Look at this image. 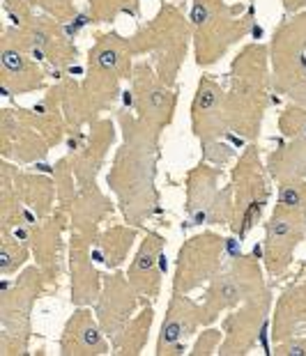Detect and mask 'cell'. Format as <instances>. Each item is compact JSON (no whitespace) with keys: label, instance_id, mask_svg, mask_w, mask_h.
Returning <instances> with one entry per match:
<instances>
[{"label":"cell","instance_id":"6da1fadb","mask_svg":"<svg viewBox=\"0 0 306 356\" xmlns=\"http://www.w3.org/2000/svg\"><path fill=\"white\" fill-rule=\"evenodd\" d=\"M120 127V145L106 172V186L118 202L125 223L143 228L162 214V193L157 188V165L162 156V131L129 108H116Z\"/></svg>","mask_w":306,"mask_h":356},{"label":"cell","instance_id":"7a4b0ae2","mask_svg":"<svg viewBox=\"0 0 306 356\" xmlns=\"http://www.w3.org/2000/svg\"><path fill=\"white\" fill-rule=\"evenodd\" d=\"M270 44L249 42L235 53L228 70L224 108L228 129L240 145L256 143L265 113L274 104Z\"/></svg>","mask_w":306,"mask_h":356},{"label":"cell","instance_id":"3957f363","mask_svg":"<svg viewBox=\"0 0 306 356\" xmlns=\"http://www.w3.org/2000/svg\"><path fill=\"white\" fill-rule=\"evenodd\" d=\"M5 24L0 35L10 37L19 49L44 65L51 79L70 76L79 65V47L63 24L35 10L28 0H5Z\"/></svg>","mask_w":306,"mask_h":356},{"label":"cell","instance_id":"277c9868","mask_svg":"<svg viewBox=\"0 0 306 356\" xmlns=\"http://www.w3.org/2000/svg\"><path fill=\"white\" fill-rule=\"evenodd\" d=\"M191 49L201 70H210L228 56L235 44L260 35L254 3L226 0H191Z\"/></svg>","mask_w":306,"mask_h":356},{"label":"cell","instance_id":"5b68a950","mask_svg":"<svg viewBox=\"0 0 306 356\" xmlns=\"http://www.w3.org/2000/svg\"><path fill=\"white\" fill-rule=\"evenodd\" d=\"M189 47V17L175 3H162L155 17L139 24L129 35V49H132L134 58L139 60L150 56V63L155 65L159 79L171 88H178V76L187 60Z\"/></svg>","mask_w":306,"mask_h":356},{"label":"cell","instance_id":"8992f818","mask_svg":"<svg viewBox=\"0 0 306 356\" xmlns=\"http://www.w3.org/2000/svg\"><path fill=\"white\" fill-rule=\"evenodd\" d=\"M47 292H58V287L47 274L28 264L17 276L0 280V354L24 356L33 340V308Z\"/></svg>","mask_w":306,"mask_h":356},{"label":"cell","instance_id":"52a82bcc","mask_svg":"<svg viewBox=\"0 0 306 356\" xmlns=\"http://www.w3.org/2000/svg\"><path fill=\"white\" fill-rule=\"evenodd\" d=\"M267 290H272V285L267 283L260 248L256 246L251 253L233 251L219 274L205 285L201 299L205 310V327L214 324L228 310L258 297V294H265Z\"/></svg>","mask_w":306,"mask_h":356},{"label":"cell","instance_id":"ba28073f","mask_svg":"<svg viewBox=\"0 0 306 356\" xmlns=\"http://www.w3.org/2000/svg\"><path fill=\"white\" fill-rule=\"evenodd\" d=\"M233 188V218L228 230L235 239L244 241L263 221L272 198V177L265 168L263 149L258 143H249L237 154L231 168Z\"/></svg>","mask_w":306,"mask_h":356},{"label":"cell","instance_id":"9c48e42d","mask_svg":"<svg viewBox=\"0 0 306 356\" xmlns=\"http://www.w3.org/2000/svg\"><path fill=\"white\" fill-rule=\"evenodd\" d=\"M224 97L226 88L212 74H203L198 79L189 108L191 131L201 143V159L217 168H226L228 163L235 161L237 149H240V143L233 138L231 129H228Z\"/></svg>","mask_w":306,"mask_h":356},{"label":"cell","instance_id":"30bf717a","mask_svg":"<svg viewBox=\"0 0 306 356\" xmlns=\"http://www.w3.org/2000/svg\"><path fill=\"white\" fill-rule=\"evenodd\" d=\"M240 239H226L217 230H203L182 241L175 257L171 292L191 294L210 283L224 267L226 257L237 251Z\"/></svg>","mask_w":306,"mask_h":356},{"label":"cell","instance_id":"8fae6325","mask_svg":"<svg viewBox=\"0 0 306 356\" xmlns=\"http://www.w3.org/2000/svg\"><path fill=\"white\" fill-rule=\"evenodd\" d=\"M224 168L208 161H198L185 175V221L182 228H201V225H226L233 218V188H221Z\"/></svg>","mask_w":306,"mask_h":356},{"label":"cell","instance_id":"7c38bea8","mask_svg":"<svg viewBox=\"0 0 306 356\" xmlns=\"http://www.w3.org/2000/svg\"><path fill=\"white\" fill-rule=\"evenodd\" d=\"M263 230L265 237L260 244V257H263L265 274L274 283H279L288 276L295 262V251L306 239V211L277 202L263 223Z\"/></svg>","mask_w":306,"mask_h":356},{"label":"cell","instance_id":"4fadbf2b","mask_svg":"<svg viewBox=\"0 0 306 356\" xmlns=\"http://www.w3.org/2000/svg\"><path fill=\"white\" fill-rule=\"evenodd\" d=\"M272 90L286 97L306 79V12L290 14L274 28L270 40Z\"/></svg>","mask_w":306,"mask_h":356},{"label":"cell","instance_id":"5bb4252c","mask_svg":"<svg viewBox=\"0 0 306 356\" xmlns=\"http://www.w3.org/2000/svg\"><path fill=\"white\" fill-rule=\"evenodd\" d=\"M129 83H132V90L125 92L127 106H132L136 118L143 120L145 124L155 127L164 134V129L171 127L175 120L180 90L166 86L155 72V65L145 58H139L134 63Z\"/></svg>","mask_w":306,"mask_h":356},{"label":"cell","instance_id":"9a60e30c","mask_svg":"<svg viewBox=\"0 0 306 356\" xmlns=\"http://www.w3.org/2000/svg\"><path fill=\"white\" fill-rule=\"evenodd\" d=\"M274 294L267 290L265 294L244 301L237 308L228 310L221 320L224 340L219 345L221 356H247L260 345L265 336L267 322L272 317Z\"/></svg>","mask_w":306,"mask_h":356},{"label":"cell","instance_id":"2e32d148","mask_svg":"<svg viewBox=\"0 0 306 356\" xmlns=\"http://www.w3.org/2000/svg\"><path fill=\"white\" fill-rule=\"evenodd\" d=\"M49 152L51 145L33 122L28 108L7 106L0 111V156L17 165H37Z\"/></svg>","mask_w":306,"mask_h":356},{"label":"cell","instance_id":"e0dca14e","mask_svg":"<svg viewBox=\"0 0 306 356\" xmlns=\"http://www.w3.org/2000/svg\"><path fill=\"white\" fill-rule=\"evenodd\" d=\"M205 327V310L201 301H194L189 294L171 292L166 315L157 333L155 354L157 356H178L189 354V340Z\"/></svg>","mask_w":306,"mask_h":356},{"label":"cell","instance_id":"ac0fdd59","mask_svg":"<svg viewBox=\"0 0 306 356\" xmlns=\"http://www.w3.org/2000/svg\"><path fill=\"white\" fill-rule=\"evenodd\" d=\"M67 228H70V211L56 207L51 216L35 223L33 230H30L33 260L58 290H60V278L65 274L67 251H70V239L65 241Z\"/></svg>","mask_w":306,"mask_h":356},{"label":"cell","instance_id":"d6986e66","mask_svg":"<svg viewBox=\"0 0 306 356\" xmlns=\"http://www.w3.org/2000/svg\"><path fill=\"white\" fill-rule=\"evenodd\" d=\"M145 299L134 290V285L129 283L125 271L113 269L109 274H104L102 294L95 301V315L99 324H102L104 333L109 338L116 336L118 331L125 329V324L139 313Z\"/></svg>","mask_w":306,"mask_h":356},{"label":"cell","instance_id":"ffe728a7","mask_svg":"<svg viewBox=\"0 0 306 356\" xmlns=\"http://www.w3.org/2000/svg\"><path fill=\"white\" fill-rule=\"evenodd\" d=\"M49 72L33 56L19 49L10 37L0 35V92L7 99L49 90Z\"/></svg>","mask_w":306,"mask_h":356},{"label":"cell","instance_id":"44dd1931","mask_svg":"<svg viewBox=\"0 0 306 356\" xmlns=\"http://www.w3.org/2000/svg\"><path fill=\"white\" fill-rule=\"evenodd\" d=\"M164 253H166V237L159 230H145L143 237L136 246L134 257L129 260L127 267V278L129 283L134 285V290L141 294L145 301H155L162 294V285H164V271H166V262H164Z\"/></svg>","mask_w":306,"mask_h":356},{"label":"cell","instance_id":"7402d4cb","mask_svg":"<svg viewBox=\"0 0 306 356\" xmlns=\"http://www.w3.org/2000/svg\"><path fill=\"white\" fill-rule=\"evenodd\" d=\"M118 129L120 127L116 120H111L106 115L99 118L86 129V138H83L81 147L74 149V152H67L79 186L97 181L106 159H109L111 147L116 145V140H118V134H120Z\"/></svg>","mask_w":306,"mask_h":356},{"label":"cell","instance_id":"603a6c76","mask_svg":"<svg viewBox=\"0 0 306 356\" xmlns=\"http://www.w3.org/2000/svg\"><path fill=\"white\" fill-rule=\"evenodd\" d=\"M67 269H70V294L72 306H95L102 294L104 274H99L93 244L79 232H70V251H67Z\"/></svg>","mask_w":306,"mask_h":356},{"label":"cell","instance_id":"cb8c5ba5","mask_svg":"<svg viewBox=\"0 0 306 356\" xmlns=\"http://www.w3.org/2000/svg\"><path fill=\"white\" fill-rule=\"evenodd\" d=\"M58 354L63 356H102L111 354V338L99 324L93 306H74L58 340Z\"/></svg>","mask_w":306,"mask_h":356},{"label":"cell","instance_id":"d4e9b609","mask_svg":"<svg viewBox=\"0 0 306 356\" xmlns=\"http://www.w3.org/2000/svg\"><path fill=\"white\" fill-rule=\"evenodd\" d=\"M0 170L10 175L14 191H17L21 202L26 204V209L37 221H44V218L53 214V209L58 207V193H56V181H53L51 170L49 172L24 170V168H19L17 163L7 161V159H3Z\"/></svg>","mask_w":306,"mask_h":356},{"label":"cell","instance_id":"484cf974","mask_svg":"<svg viewBox=\"0 0 306 356\" xmlns=\"http://www.w3.org/2000/svg\"><path fill=\"white\" fill-rule=\"evenodd\" d=\"M118 202L111 200L97 181L86 186H79V193L70 207V230L79 232L81 237H86L90 244H95L102 225L116 214Z\"/></svg>","mask_w":306,"mask_h":356},{"label":"cell","instance_id":"4316f807","mask_svg":"<svg viewBox=\"0 0 306 356\" xmlns=\"http://www.w3.org/2000/svg\"><path fill=\"white\" fill-rule=\"evenodd\" d=\"M270 331L272 345L306 333V278H295L277 297L272 306Z\"/></svg>","mask_w":306,"mask_h":356},{"label":"cell","instance_id":"83f0119b","mask_svg":"<svg viewBox=\"0 0 306 356\" xmlns=\"http://www.w3.org/2000/svg\"><path fill=\"white\" fill-rule=\"evenodd\" d=\"M141 237V228L129 223H116L109 225L99 232V237L93 244V255L95 262L102 264L104 269H120L122 264L129 260V253L136 246V241Z\"/></svg>","mask_w":306,"mask_h":356},{"label":"cell","instance_id":"f1b7e54d","mask_svg":"<svg viewBox=\"0 0 306 356\" xmlns=\"http://www.w3.org/2000/svg\"><path fill=\"white\" fill-rule=\"evenodd\" d=\"M265 168L274 184L306 179V138H286L265 156Z\"/></svg>","mask_w":306,"mask_h":356},{"label":"cell","instance_id":"f546056e","mask_svg":"<svg viewBox=\"0 0 306 356\" xmlns=\"http://www.w3.org/2000/svg\"><path fill=\"white\" fill-rule=\"evenodd\" d=\"M152 322H155V306H152V301H145L139 313L125 324V329L118 331L111 338V354L118 356L143 354L152 331Z\"/></svg>","mask_w":306,"mask_h":356},{"label":"cell","instance_id":"4dcf8cb0","mask_svg":"<svg viewBox=\"0 0 306 356\" xmlns=\"http://www.w3.org/2000/svg\"><path fill=\"white\" fill-rule=\"evenodd\" d=\"M86 17L93 26L113 24L120 17L141 19V0H88Z\"/></svg>","mask_w":306,"mask_h":356},{"label":"cell","instance_id":"1f68e13d","mask_svg":"<svg viewBox=\"0 0 306 356\" xmlns=\"http://www.w3.org/2000/svg\"><path fill=\"white\" fill-rule=\"evenodd\" d=\"M33 251L30 241L14 237V234H0V276H17L21 269L28 267Z\"/></svg>","mask_w":306,"mask_h":356},{"label":"cell","instance_id":"d6a6232c","mask_svg":"<svg viewBox=\"0 0 306 356\" xmlns=\"http://www.w3.org/2000/svg\"><path fill=\"white\" fill-rule=\"evenodd\" d=\"M51 175L53 181H56V193H58V207L70 211L72 202L79 193V181H76V175L72 170L70 156H60L56 163L51 165Z\"/></svg>","mask_w":306,"mask_h":356},{"label":"cell","instance_id":"836d02e7","mask_svg":"<svg viewBox=\"0 0 306 356\" xmlns=\"http://www.w3.org/2000/svg\"><path fill=\"white\" fill-rule=\"evenodd\" d=\"M28 3L33 5L35 10H40L42 14L56 19L58 24H63L70 35H72L74 24L81 17L79 7H76V0H28Z\"/></svg>","mask_w":306,"mask_h":356},{"label":"cell","instance_id":"e575fe53","mask_svg":"<svg viewBox=\"0 0 306 356\" xmlns=\"http://www.w3.org/2000/svg\"><path fill=\"white\" fill-rule=\"evenodd\" d=\"M281 138H306V108L286 104L277 118Z\"/></svg>","mask_w":306,"mask_h":356},{"label":"cell","instance_id":"d590c367","mask_svg":"<svg viewBox=\"0 0 306 356\" xmlns=\"http://www.w3.org/2000/svg\"><path fill=\"white\" fill-rule=\"evenodd\" d=\"M277 202L306 211V179H290L277 184Z\"/></svg>","mask_w":306,"mask_h":356},{"label":"cell","instance_id":"8d00e7d4","mask_svg":"<svg viewBox=\"0 0 306 356\" xmlns=\"http://www.w3.org/2000/svg\"><path fill=\"white\" fill-rule=\"evenodd\" d=\"M224 340V329H217L214 324L210 327H203L201 333H196V340L191 343V356H212V354H219V345Z\"/></svg>","mask_w":306,"mask_h":356},{"label":"cell","instance_id":"74e56055","mask_svg":"<svg viewBox=\"0 0 306 356\" xmlns=\"http://www.w3.org/2000/svg\"><path fill=\"white\" fill-rule=\"evenodd\" d=\"M274 356H306V333L304 336L288 338L283 343H274L272 352Z\"/></svg>","mask_w":306,"mask_h":356},{"label":"cell","instance_id":"f35d334b","mask_svg":"<svg viewBox=\"0 0 306 356\" xmlns=\"http://www.w3.org/2000/svg\"><path fill=\"white\" fill-rule=\"evenodd\" d=\"M286 99L290 104H297V106H302V108H306V79L302 83H297V86L290 90V92L286 95Z\"/></svg>","mask_w":306,"mask_h":356},{"label":"cell","instance_id":"ab89813d","mask_svg":"<svg viewBox=\"0 0 306 356\" xmlns=\"http://www.w3.org/2000/svg\"><path fill=\"white\" fill-rule=\"evenodd\" d=\"M281 7L286 12V17H290V14L306 12V0H281Z\"/></svg>","mask_w":306,"mask_h":356},{"label":"cell","instance_id":"60d3db41","mask_svg":"<svg viewBox=\"0 0 306 356\" xmlns=\"http://www.w3.org/2000/svg\"><path fill=\"white\" fill-rule=\"evenodd\" d=\"M247 3H256V0H247Z\"/></svg>","mask_w":306,"mask_h":356}]
</instances>
